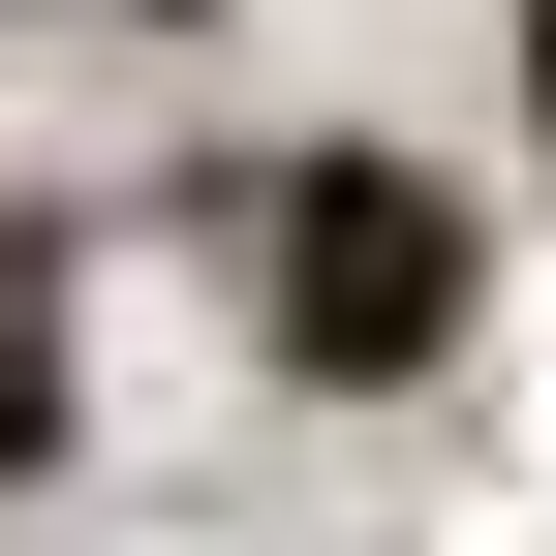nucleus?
<instances>
[{"label":"nucleus","mask_w":556,"mask_h":556,"mask_svg":"<svg viewBox=\"0 0 556 556\" xmlns=\"http://www.w3.org/2000/svg\"><path fill=\"white\" fill-rule=\"evenodd\" d=\"M402 309H433V217H402V186H309V340H340V371H371Z\"/></svg>","instance_id":"nucleus-1"}]
</instances>
